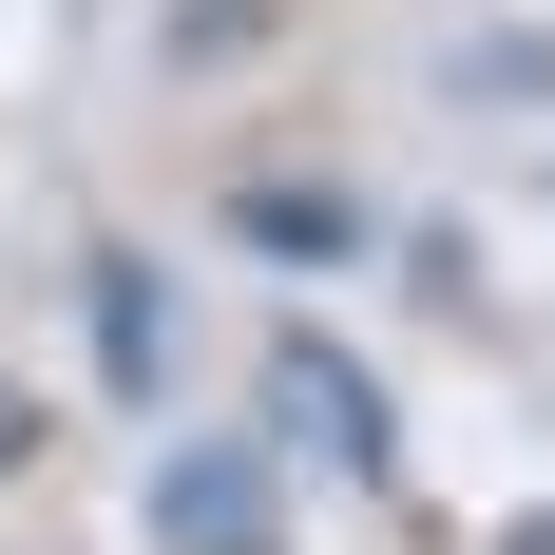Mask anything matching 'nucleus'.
I'll return each instance as SVG.
<instances>
[{"mask_svg":"<svg viewBox=\"0 0 555 555\" xmlns=\"http://www.w3.org/2000/svg\"><path fill=\"white\" fill-rule=\"evenodd\" d=\"M154 537L172 555H269V460L249 441H172L154 460Z\"/></svg>","mask_w":555,"mask_h":555,"instance_id":"obj_2","label":"nucleus"},{"mask_svg":"<svg viewBox=\"0 0 555 555\" xmlns=\"http://www.w3.org/2000/svg\"><path fill=\"white\" fill-rule=\"evenodd\" d=\"M20 441H39V422H20V402H0V460H20Z\"/></svg>","mask_w":555,"mask_h":555,"instance_id":"obj_6","label":"nucleus"},{"mask_svg":"<svg viewBox=\"0 0 555 555\" xmlns=\"http://www.w3.org/2000/svg\"><path fill=\"white\" fill-rule=\"evenodd\" d=\"M96 384H115V402L172 384V307H154V269H134V249H96Z\"/></svg>","mask_w":555,"mask_h":555,"instance_id":"obj_4","label":"nucleus"},{"mask_svg":"<svg viewBox=\"0 0 555 555\" xmlns=\"http://www.w3.org/2000/svg\"><path fill=\"white\" fill-rule=\"evenodd\" d=\"M499 555H555V499H537V517H517V537H499Z\"/></svg>","mask_w":555,"mask_h":555,"instance_id":"obj_5","label":"nucleus"},{"mask_svg":"<svg viewBox=\"0 0 555 555\" xmlns=\"http://www.w3.org/2000/svg\"><path fill=\"white\" fill-rule=\"evenodd\" d=\"M230 230H249L269 269H345V249H364V192H307V172H249V192H230Z\"/></svg>","mask_w":555,"mask_h":555,"instance_id":"obj_3","label":"nucleus"},{"mask_svg":"<svg viewBox=\"0 0 555 555\" xmlns=\"http://www.w3.org/2000/svg\"><path fill=\"white\" fill-rule=\"evenodd\" d=\"M269 441H287V460H345L364 499L402 479V441H384V384H364L326 326H287V345H269Z\"/></svg>","mask_w":555,"mask_h":555,"instance_id":"obj_1","label":"nucleus"}]
</instances>
